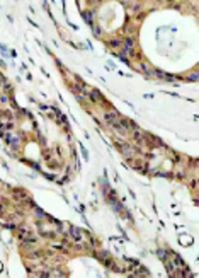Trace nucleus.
Here are the masks:
<instances>
[{
	"instance_id": "1",
	"label": "nucleus",
	"mask_w": 199,
	"mask_h": 278,
	"mask_svg": "<svg viewBox=\"0 0 199 278\" xmlns=\"http://www.w3.org/2000/svg\"><path fill=\"white\" fill-rule=\"evenodd\" d=\"M104 120L107 121L109 125H114L117 121V114L116 113H107V114H104Z\"/></svg>"
},
{
	"instance_id": "2",
	"label": "nucleus",
	"mask_w": 199,
	"mask_h": 278,
	"mask_svg": "<svg viewBox=\"0 0 199 278\" xmlns=\"http://www.w3.org/2000/svg\"><path fill=\"white\" fill-rule=\"evenodd\" d=\"M70 232H72L73 239H77V241H80V239H82V232H80L77 227H72V229H70Z\"/></svg>"
},
{
	"instance_id": "3",
	"label": "nucleus",
	"mask_w": 199,
	"mask_h": 278,
	"mask_svg": "<svg viewBox=\"0 0 199 278\" xmlns=\"http://www.w3.org/2000/svg\"><path fill=\"white\" fill-rule=\"evenodd\" d=\"M7 140H9V143H12L14 147H17V145H19V137H16V135H9V137H7Z\"/></svg>"
},
{
	"instance_id": "4",
	"label": "nucleus",
	"mask_w": 199,
	"mask_h": 278,
	"mask_svg": "<svg viewBox=\"0 0 199 278\" xmlns=\"http://www.w3.org/2000/svg\"><path fill=\"white\" fill-rule=\"evenodd\" d=\"M84 16H85V20H87V22H89V24H92V19H90V14H89V12H85V14H84Z\"/></svg>"
},
{
	"instance_id": "5",
	"label": "nucleus",
	"mask_w": 199,
	"mask_h": 278,
	"mask_svg": "<svg viewBox=\"0 0 199 278\" xmlns=\"http://www.w3.org/2000/svg\"><path fill=\"white\" fill-rule=\"evenodd\" d=\"M158 256H160L162 260H165V253H163V251H158Z\"/></svg>"
},
{
	"instance_id": "6",
	"label": "nucleus",
	"mask_w": 199,
	"mask_h": 278,
	"mask_svg": "<svg viewBox=\"0 0 199 278\" xmlns=\"http://www.w3.org/2000/svg\"><path fill=\"white\" fill-rule=\"evenodd\" d=\"M0 208H2V205H0Z\"/></svg>"
}]
</instances>
